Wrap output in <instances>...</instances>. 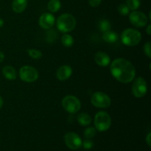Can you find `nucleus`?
<instances>
[{"instance_id":"9d476101","label":"nucleus","mask_w":151,"mask_h":151,"mask_svg":"<svg viewBox=\"0 0 151 151\" xmlns=\"http://www.w3.org/2000/svg\"><path fill=\"white\" fill-rule=\"evenodd\" d=\"M64 140L66 146L72 150H78L82 146V139L74 132L67 133L65 135Z\"/></svg>"},{"instance_id":"9b49d317","label":"nucleus","mask_w":151,"mask_h":151,"mask_svg":"<svg viewBox=\"0 0 151 151\" xmlns=\"http://www.w3.org/2000/svg\"><path fill=\"white\" fill-rule=\"evenodd\" d=\"M55 22V19L54 16L50 13H43L40 16L39 21H38L40 27L44 29H51L54 25Z\"/></svg>"},{"instance_id":"c756f323","label":"nucleus","mask_w":151,"mask_h":151,"mask_svg":"<svg viewBox=\"0 0 151 151\" xmlns=\"http://www.w3.org/2000/svg\"><path fill=\"white\" fill-rule=\"evenodd\" d=\"M146 32H147V35H150L151 34V25L149 24L148 26H147V29H146Z\"/></svg>"},{"instance_id":"423d86ee","label":"nucleus","mask_w":151,"mask_h":151,"mask_svg":"<svg viewBox=\"0 0 151 151\" xmlns=\"http://www.w3.org/2000/svg\"><path fill=\"white\" fill-rule=\"evenodd\" d=\"M62 106L69 113L75 114L81 109V103L78 97L68 95L62 100Z\"/></svg>"},{"instance_id":"2f4dec72","label":"nucleus","mask_w":151,"mask_h":151,"mask_svg":"<svg viewBox=\"0 0 151 151\" xmlns=\"http://www.w3.org/2000/svg\"><path fill=\"white\" fill-rule=\"evenodd\" d=\"M3 25H4V21H3L2 19H1V18H0V27H1Z\"/></svg>"},{"instance_id":"5701e85b","label":"nucleus","mask_w":151,"mask_h":151,"mask_svg":"<svg viewBox=\"0 0 151 151\" xmlns=\"http://www.w3.org/2000/svg\"><path fill=\"white\" fill-rule=\"evenodd\" d=\"M96 129L93 127H89L87 128L84 131V137L86 139H91L95 136Z\"/></svg>"},{"instance_id":"6ab92c4d","label":"nucleus","mask_w":151,"mask_h":151,"mask_svg":"<svg viewBox=\"0 0 151 151\" xmlns=\"http://www.w3.org/2000/svg\"><path fill=\"white\" fill-rule=\"evenodd\" d=\"M61 42L66 47H71L74 44V38L69 34H64L61 38Z\"/></svg>"},{"instance_id":"4468645a","label":"nucleus","mask_w":151,"mask_h":151,"mask_svg":"<svg viewBox=\"0 0 151 151\" xmlns=\"http://www.w3.org/2000/svg\"><path fill=\"white\" fill-rule=\"evenodd\" d=\"M27 7V0H13L12 8L14 12L21 13L25 10Z\"/></svg>"},{"instance_id":"aec40b11","label":"nucleus","mask_w":151,"mask_h":151,"mask_svg":"<svg viewBox=\"0 0 151 151\" xmlns=\"http://www.w3.org/2000/svg\"><path fill=\"white\" fill-rule=\"evenodd\" d=\"M98 26L100 30H101L102 32H106V31L110 30L111 24L110 22H109V21H108L107 19H102V20H100V22H99Z\"/></svg>"},{"instance_id":"7ed1b4c3","label":"nucleus","mask_w":151,"mask_h":151,"mask_svg":"<svg viewBox=\"0 0 151 151\" xmlns=\"http://www.w3.org/2000/svg\"><path fill=\"white\" fill-rule=\"evenodd\" d=\"M122 42L125 46L134 47L137 45L142 40V34L139 30L135 29H126L121 35Z\"/></svg>"},{"instance_id":"cd10ccee","label":"nucleus","mask_w":151,"mask_h":151,"mask_svg":"<svg viewBox=\"0 0 151 151\" xmlns=\"http://www.w3.org/2000/svg\"><path fill=\"white\" fill-rule=\"evenodd\" d=\"M102 0H88V3H89L90 6L93 7H97L101 4Z\"/></svg>"},{"instance_id":"412c9836","label":"nucleus","mask_w":151,"mask_h":151,"mask_svg":"<svg viewBox=\"0 0 151 151\" xmlns=\"http://www.w3.org/2000/svg\"><path fill=\"white\" fill-rule=\"evenodd\" d=\"M140 0H126V4L131 10H137L140 7Z\"/></svg>"},{"instance_id":"f8f14e48","label":"nucleus","mask_w":151,"mask_h":151,"mask_svg":"<svg viewBox=\"0 0 151 151\" xmlns=\"http://www.w3.org/2000/svg\"><path fill=\"white\" fill-rule=\"evenodd\" d=\"M72 74V69L69 65H63L60 66L56 72V77L59 81H64L69 79Z\"/></svg>"},{"instance_id":"6e6552de","label":"nucleus","mask_w":151,"mask_h":151,"mask_svg":"<svg viewBox=\"0 0 151 151\" xmlns=\"http://www.w3.org/2000/svg\"><path fill=\"white\" fill-rule=\"evenodd\" d=\"M147 91V84L143 78H138L132 85V94L137 98L143 97Z\"/></svg>"},{"instance_id":"473e14b6","label":"nucleus","mask_w":151,"mask_h":151,"mask_svg":"<svg viewBox=\"0 0 151 151\" xmlns=\"http://www.w3.org/2000/svg\"><path fill=\"white\" fill-rule=\"evenodd\" d=\"M2 106H3V100H2V98L0 97V109L2 107Z\"/></svg>"},{"instance_id":"393cba45","label":"nucleus","mask_w":151,"mask_h":151,"mask_svg":"<svg viewBox=\"0 0 151 151\" xmlns=\"http://www.w3.org/2000/svg\"><path fill=\"white\" fill-rule=\"evenodd\" d=\"M56 37H58V35L54 30H50L47 32V40L48 42H53L55 40Z\"/></svg>"},{"instance_id":"c85d7f7f","label":"nucleus","mask_w":151,"mask_h":151,"mask_svg":"<svg viewBox=\"0 0 151 151\" xmlns=\"http://www.w3.org/2000/svg\"><path fill=\"white\" fill-rule=\"evenodd\" d=\"M146 142H147V145H148L149 147H150L151 146V133H149V134H147V137H146Z\"/></svg>"},{"instance_id":"a878e982","label":"nucleus","mask_w":151,"mask_h":151,"mask_svg":"<svg viewBox=\"0 0 151 151\" xmlns=\"http://www.w3.org/2000/svg\"><path fill=\"white\" fill-rule=\"evenodd\" d=\"M144 52L147 58H151V43L150 41L146 43L144 46Z\"/></svg>"},{"instance_id":"f3484780","label":"nucleus","mask_w":151,"mask_h":151,"mask_svg":"<svg viewBox=\"0 0 151 151\" xmlns=\"http://www.w3.org/2000/svg\"><path fill=\"white\" fill-rule=\"evenodd\" d=\"M78 122L83 126H87L91 122V117L86 113H81L77 117Z\"/></svg>"},{"instance_id":"dca6fc26","label":"nucleus","mask_w":151,"mask_h":151,"mask_svg":"<svg viewBox=\"0 0 151 151\" xmlns=\"http://www.w3.org/2000/svg\"><path fill=\"white\" fill-rule=\"evenodd\" d=\"M103 38L106 42L114 43L118 40V35L116 32L109 30L103 33Z\"/></svg>"},{"instance_id":"39448f33","label":"nucleus","mask_w":151,"mask_h":151,"mask_svg":"<svg viewBox=\"0 0 151 151\" xmlns=\"http://www.w3.org/2000/svg\"><path fill=\"white\" fill-rule=\"evenodd\" d=\"M91 103L95 107L106 109L111 106V100L110 97L106 93L102 92V91H97V92H94L91 96Z\"/></svg>"},{"instance_id":"ddd939ff","label":"nucleus","mask_w":151,"mask_h":151,"mask_svg":"<svg viewBox=\"0 0 151 151\" xmlns=\"http://www.w3.org/2000/svg\"><path fill=\"white\" fill-rule=\"evenodd\" d=\"M94 60L96 63L100 66H109L111 62V58L109 55L103 52H98L95 54Z\"/></svg>"},{"instance_id":"f257e3e1","label":"nucleus","mask_w":151,"mask_h":151,"mask_svg":"<svg viewBox=\"0 0 151 151\" xmlns=\"http://www.w3.org/2000/svg\"><path fill=\"white\" fill-rule=\"evenodd\" d=\"M111 73L118 81L128 83L133 81L136 76L134 65L125 58H117L111 64Z\"/></svg>"},{"instance_id":"b1692460","label":"nucleus","mask_w":151,"mask_h":151,"mask_svg":"<svg viewBox=\"0 0 151 151\" xmlns=\"http://www.w3.org/2000/svg\"><path fill=\"white\" fill-rule=\"evenodd\" d=\"M118 12L120 15L125 16L129 13L130 9L128 8L126 4H120L118 7Z\"/></svg>"},{"instance_id":"1a4fd4ad","label":"nucleus","mask_w":151,"mask_h":151,"mask_svg":"<svg viewBox=\"0 0 151 151\" xmlns=\"http://www.w3.org/2000/svg\"><path fill=\"white\" fill-rule=\"evenodd\" d=\"M129 20L131 24L136 27H144L148 22V19L145 14L137 10H134L130 14Z\"/></svg>"},{"instance_id":"f03ea898","label":"nucleus","mask_w":151,"mask_h":151,"mask_svg":"<svg viewBox=\"0 0 151 151\" xmlns=\"http://www.w3.org/2000/svg\"><path fill=\"white\" fill-rule=\"evenodd\" d=\"M76 26V19L69 13L62 14L57 19V28L62 32L73 30Z\"/></svg>"},{"instance_id":"4be33fe9","label":"nucleus","mask_w":151,"mask_h":151,"mask_svg":"<svg viewBox=\"0 0 151 151\" xmlns=\"http://www.w3.org/2000/svg\"><path fill=\"white\" fill-rule=\"evenodd\" d=\"M27 52L28 55L33 59H40L43 55L42 52L40 50H35V49H29Z\"/></svg>"},{"instance_id":"20e7f679","label":"nucleus","mask_w":151,"mask_h":151,"mask_svg":"<svg viewBox=\"0 0 151 151\" xmlns=\"http://www.w3.org/2000/svg\"><path fill=\"white\" fill-rule=\"evenodd\" d=\"M94 125L98 131L103 132L110 128L111 125V118L110 115L105 111H100L94 116Z\"/></svg>"},{"instance_id":"bb28decb","label":"nucleus","mask_w":151,"mask_h":151,"mask_svg":"<svg viewBox=\"0 0 151 151\" xmlns=\"http://www.w3.org/2000/svg\"><path fill=\"white\" fill-rule=\"evenodd\" d=\"M82 145L83 146L84 149H86V150H89L91 147H93V146H94V142H93L90 139H86L85 141L82 143Z\"/></svg>"},{"instance_id":"a211bd4d","label":"nucleus","mask_w":151,"mask_h":151,"mask_svg":"<svg viewBox=\"0 0 151 151\" xmlns=\"http://www.w3.org/2000/svg\"><path fill=\"white\" fill-rule=\"evenodd\" d=\"M61 7V3L59 0H50L47 4L48 10L51 13H56L60 10Z\"/></svg>"},{"instance_id":"7c9ffc66","label":"nucleus","mask_w":151,"mask_h":151,"mask_svg":"<svg viewBox=\"0 0 151 151\" xmlns=\"http://www.w3.org/2000/svg\"><path fill=\"white\" fill-rule=\"evenodd\" d=\"M4 59V55L1 51H0V63L2 62Z\"/></svg>"},{"instance_id":"2eb2a0df","label":"nucleus","mask_w":151,"mask_h":151,"mask_svg":"<svg viewBox=\"0 0 151 151\" xmlns=\"http://www.w3.org/2000/svg\"><path fill=\"white\" fill-rule=\"evenodd\" d=\"M2 74L5 78L10 81H13L17 78L16 71L13 66H5L2 69Z\"/></svg>"},{"instance_id":"0eeeda50","label":"nucleus","mask_w":151,"mask_h":151,"mask_svg":"<svg viewBox=\"0 0 151 151\" xmlns=\"http://www.w3.org/2000/svg\"><path fill=\"white\" fill-rule=\"evenodd\" d=\"M19 77L24 82L32 83L38 78V72L32 66H24L19 70Z\"/></svg>"}]
</instances>
